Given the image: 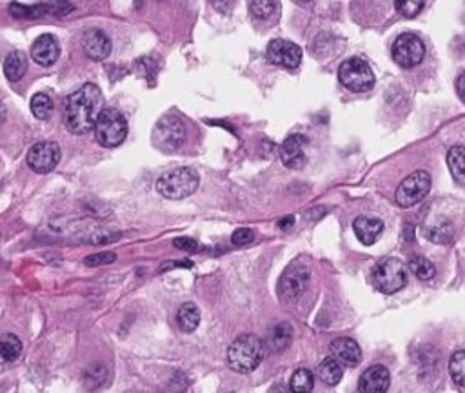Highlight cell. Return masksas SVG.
Instances as JSON below:
<instances>
[{"mask_svg": "<svg viewBox=\"0 0 465 393\" xmlns=\"http://www.w3.org/2000/svg\"><path fill=\"white\" fill-rule=\"evenodd\" d=\"M116 261V253H111V251H107V253H95V255H89L84 261L86 266H102V264H111V262Z\"/></svg>", "mask_w": 465, "mask_h": 393, "instance_id": "cell-33", "label": "cell"}, {"mask_svg": "<svg viewBox=\"0 0 465 393\" xmlns=\"http://www.w3.org/2000/svg\"><path fill=\"white\" fill-rule=\"evenodd\" d=\"M425 235L429 237V240L436 242V244H449L453 237H455V230L449 220H438L433 226H429L425 230Z\"/></svg>", "mask_w": 465, "mask_h": 393, "instance_id": "cell-25", "label": "cell"}, {"mask_svg": "<svg viewBox=\"0 0 465 393\" xmlns=\"http://www.w3.org/2000/svg\"><path fill=\"white\" fill-rule=\"evenodd\" d=\"M47 11H50V6H24L19 2H13L10 6V13L15 19H39Z\"/></svg>", "mask_w": 465, "mask_h": 393, "instance_id": "cell-31", "label": "cell"}, {"mask_svg": "<svg viewBox=\"0 0 465 393\" xmlns=\"http://www.w3.org/2000/svg\"><path fill=\"white\" fill-rule=\"evenodd\" d=\"M266 357V342L253 333L238 335L228 348V366L237 373L255 372Z\"/></svg>", "mask_w": 465, "mask_h": 393, "instance_id": "cell-2", "label": "cell"}, {"mask_svg": "<svg viewBox=\"0 0 465 393\" xmlns=\"http://www.w3.org/2000/svg\"><path fill=\"white\" fill-rule=\"evenodd\" d=\"M104 106V97H102L100 87L96 84H84L80 89H76L73 95H69L64 106V124L67 131L75 135H86L91 129H95V124L98 120Z\"/></svg>", "mask_w": 465, "mask_h": 393, "instance_id": "cell-1", "label": "cell"}, {"mask_svg": "<svg viewBox=\"0 0 465 393\" xmlns=\"http://www.w3.org/2000/svg\"><path fill=\"white\" fill-rule=\"evenodd\" d=\"M253 240H255V231L249 230V228H240V230L235 231L231 237V242L235 246H246V244H249V242H253Z\"/></svg>", "mask_w": 465, "mask_h": 393, "instance_id": "cell-34", "label": "cell"}, {"mask_svg": "<svg viewBox=\"0 0 465 393\" xmlns=\"http://www.w3.org/2000/svg\"><path fill=\"white\" fill-rule=\"evenodd\" d=\"M329 350H331V355H333L334 359H338L344 366L354 368L360 361H362V350H360V346L353 341V339L347 337L334 339V341L331 342Z\"/></svg>", "mask_w": 465, "mask_h": 393, "instance_id": "cell-17", "label": "cell"}, {"mask_svg": "<svg viewBox=\"0 0 465 393\" xmlns=\"http://www.w3.org/2000/svg\"><path fill=\"white\" fill-rule=\"evenodd\" d=\"M186 140V126L177 115H166L153 129V144L166 153L178 149Z\"/></svg>", "mask_w": 465, "mask_h": 393, "instance_id": "cell-7", "label": "cell"}, {"mask_svg": "<svg viewBox=\"0 0 465 393\" xmlns=\"http://www.w3.org/2000/svg\"><path fill=\"white\" fill-rule=\"evenodd\" d=\"M177 324L178 328L186 333L195 332L200 324V310L193 302H184L177 312Z\"/></svg>", "mask_w": 465, "mask_h": 393, "instance_id": "cell-21", "label": "cell"}, {"mask_svg": "<svg viewBox=\"0 0 465 393\" xmlns=\"http://www.w3.org/2000/svg\"><path fill=\"white\" fill-rule=\"evenodd\" d=\"M338 78L342 86L353 93L369 92L374 86V73L364 59L351 56L338 67Z\"/></svg>", "mask_w": 465, "mask_h": 393, "instance_id": "cell-6", "label": "cell"}, {"mask_svg": "<svg viewBox=\"0 0 465 393\" xmlns=\"http://www.w3.org/2000/svg\"><path fill=\"white\" fill-rule=\"evenodd\" d=\"M22 353V342L21 339L13 335V333H4L0 339V355L4 363H15L17 359L21 357Z\"/></svg>", "mask_w": 465, "mask_h": 393, "instance_id": "cell-24", "label": "cell"}, {"mask_svg": "<svg viewBox=\"0 0 465 393\" xmlns=\"http://www.w3.org/2000/svg\"><path fill=\"white\" fill-rule=\"evenodd\" d=\"M198 173L193 168H175L162 173L157 180V191L164 199L180 200L193 195L198 188Z\"/></svg>", "mask_w": 465, "mask_h": 393, "instance_id": "cell-3", "label": "cell"}, {"mask_svg": "<svg viewBox=\"0 0 465 393\" xmlns=\"http://www.w3.org/2000/svg\"><path fill=\"white\" fill-rule=\"evenodd\" d=\"M31 113L39 120H47L53 113V100L47 93H36L31 98Z\"/></svg>", "mask_w": 465, "mask_h": 393, "instance_id": "cell-28", "label": "cell"}, {"mask_svg": "<svg viewBox=\"0 0 465 393\" xmlns=\"http://www.w3.org/2000/svg\"><path fill=\"white\" fill-rule=\"evenodd\" d=\"M449 373L453 383L465 388V350L453 353L449 361Z\"/></svg>", "mask_w": 465, "mask_h": 393, "instance_id": "cell-30", "label": "cell"}, {"mask_svg": "<svg viewBox=\"0 0 465 393\" xmlns=\"http://www.w3.org/2000/svg\"><path fill=\"white\" fill-rule=\"evenodd\" d=\"M61 162V148L55 142H36L28 153V166L35 173H50Z\"/></svg>", "mask_w": 465, "mask_h": 393, "instance_id": "cell-11", "label": "cell"}, {"mask_svg": "<svg viewBox=\"0 0 465 393\" xmlns=\"http://www.w3.org/2000/svg\"><path fill=\"white\" fill-rule=\"evenodd\" d=\"M127 137L126 117L115 107L102 109L100 117L95 124L96 142L104 148H116L120 146Z\"/></svg>", "mask_w": 465, "mask_h": 393, "instance_id": "cell-5", "label": "cell"}, {"mask_svg": "<svg viewBox=\"0 0 465 393\" xmlns=\"http://www.w3.org/2000/svg\"><path fill=\"white\" fill-rule=\"evenodd\" d=\"M215 2H217V4H218V2H226V0H215Z\"/></svg>", "mask_w": 465, "mask_h": 393, "instance_id": "cell-39", "label": "cell"}, {"mask_svg": "<svg viewBox=\"0 0 465 393\" xmlns=\"http://www.w3.org/2000/svg\"><path fill=\"white\" fill-rule=\"evenodd\" d=\"M291 339H293V330H291V324L288 322H279L274 326L269 328L268 339H266V346L274 353H280L283 350H288V346L291 344Z\"/></svg>", "mask_w": 465, "mask_h": 393, "instance_id": "cell-19", "label": "cell"}, {"mask_svg": "<svg viewBox=\"0 0 465 393\" xmlns=\"http://www.w3.org/2000/svg\"><path fill=\"white\" fill-rule=\"evenodd\" d=\"M173 244H175V248L182 251H195L198 248L197 240L189 239V237H178V239H175Z\"/></svg>", "mask_w": 465, "mask_h": 393, "instance_id": "cell-35", "label": "cell"}, {"mask_svg": "<svg viewBox=\"0 0 465 393\" xmlns=\"http://www.w3.org/2000/svg\"><path fill=\"white\" fill-rule=\"evenodd\" d=\"M296 2H300V4H307V2H311V0H296Z\"/></svg>", "mask_w": 465, "mask_h": 393, "instance_id": "cell-38", "label": "cell"}, {"mask_svg": "<svg viewBox=\"0 0 465 393\" xmlns=\"http://www.w3.org/2000/svg\"><path fill=\"white\" fill-rule=\"evenodd\" d=\"M353 230L356 239L365 246L374 244L378 237L382 235L384 231V222L376 217H367V215H362V217H356L353 222Z\"/></svg>", "mask_w": 465, "mask_h": 393, "instance_id": "cell-18", "label": "cell"}, {"mask_svg": "<svg viewBox=\"0 0 465 393\" xmlns=\"http://www.w3.org/2000/svg\"><path fill=\"white\" fill-rule=\"evenodd\" d=\"M456 92H458V97L462 98V103H465V72L456 81Z\"/></svg>", "mask_w": 465, "mask_h": 393, "instance_id": "cell-36", "label": "cell"}, {"mask_svg": "<svg viewBox=\"0 0 465 393\" xmlns=\"http://www.w3.org/2000/svg\"><path fill=\"white\" fill-rule=\"evenodd\" d=\"M82 50L91 61H104L111 53V41L102 30H87L82 36Z\"/></svg>", "mask_w": 465, "mask_h": 393, "instance_id": "cell-13", "label": "cell"}, {"mask_svg": "<svg viewBox=\"0 0 465 393\" xmlns=\"http://www.w3.org/2000/svg\"><path fill=\"white\" fill-rule=\"evenodd\" d=\"M314 386V375L311 370L307 368H300L296 372L291 375V381H289V388L291 392L296 393H309Z\"/></svg>", "mask_w": 465, "mask_h": 393, "instance_id": "cell-26", "label": "cell"}, {"mask_svg": "<svg viewBox=\"0 0 465 393\" xmlns=\"http://www.w3.org/2000/svg\"><path fill=\"white\" fill-rule=\"evenodd\" d=\"M447 166L453 179L458 184H465V148L453 146L447 153Z\"/></svg>", "mask_w": 465, "mask_h": 393, "instance_id": "cell-23", "label": "cell"}, {"mask_svg": "<svg viewBox=\"0 0 465 393\" xmlns=\"http://www.w3.org/2000/svg\"><path fill=\"white\" fill-rule=\"evenodd\" d=\"M393 61L398 64L400 67L411 70V67L418 66L420 62L424 61L425 56V46L420 36L415 33H404L393 44Z\"/></svg>", "mask_w": 465, "mask_h": 393, "instance_id": "cell-10", "label": "cell"}, {"mask_svg": "<svg viewBox=\"0 0 465 393\" xmlns=\"http://www.w3.org/2000/svg\"><path fill=\"white\" fill-rule=\"evenodd\" d=\"M268 59L274 66L285 67V70H296L300 66V62H302V50L294 42L274 39V41L269 42Z\"/></svg>", "mask_w": 465, "mask_h": 393, "instance_id": "cell-12", "label": "cell"}, {"mask_svg": "<svg viewBox=\"0 0 465 393\" xmlns=\"http://www.w3.org/2000/svg\"><path fill=\"white\" fill-rule=\"evenodd\" d=\"M307 144V138L303 135H291L283 140L280 146V158L288 168L299 169L305 164V153H303V146Z\"/></svg>", "mask_w": 465, "mask_h": 393, "instance_id": "cell-16", "label": "cell"}, {"mask_svg": "<svg viewBox=\"0 0 465 393\" xmlns=\"http://www.w3.org/2000/svg\"><path fill=\"white\" fill-rule=\"evenodd\" d=\"M371 284L380 293L393 295L407 284V268L400 259L389 257L380 261L371 271Z\"/></svg>", "mask_w": 465, "mask_h": 393, "instance_id": "cell-4", "label": "cell"}, {"mask_svg": "<svg viewBox=\"0 0 465 393\" xmlns=\"http://www.w3.org/2000/svg\"><path fill=\"white\" fill-rule=\"evenodd\" d=\"M279 10V0H249V11L255 19L268 21Z\"/></svg>", "mask_w": 465, "mask_h": 393, "instance_id": "cell-29", "label": "cell"}, {"mask_svg": "<svg viewBox=\"0 0 465 393\" xmlns=\"http://www.w3.org/2000/svg\"><path fill=\"white\" fill-rule=\"evenodd\" d=\"M58 55H61V46L53 35H41L31 46V59L39 66H53L58 61Z\"/></svg>", "mask_w": 465, "mask_h": 393, "instance_id": "cell-15", "label": "cell"}, {"mask_svg": "<svg viewBox=\"0 0 465 393\" xmlns=\"http://www.w3.org/2000/svg\"><path fill=\"white\" fill-rule=\"evenodd\" d=\"M389 370L380 364L367 368L358 381V392L362 393H384L389 390Z\"/></svg>", "mask_w": 465, "mask_h": 393, "instance_id": "cell-14", "label": "cell"}, {"mask_svg": "<svg viewBox=\"0 0 465 393\" xmlns=\"http://www.w3.org/2000/svg\"><path fill=\"white\" fill-rule=\"evenodd\" d=\"M309 282V270L300 262H294L280 277L277 293L282 304H293L302 297Z\"/></svg>", "mask_w": 465, "mask_h": 393, "instance_id": "cell-9", "label": "cell"}, {"mask_svg": "<svg viewBox=\"0 0 465 393\" xmlns=\"http://www.w3.org/2000/svg\"><path fill=\"white\" fill-rule=\"evenodd\" d=\"M28 72V59L22 52H13L6 56L4 61V75L8 81H21Z\"/></svg>", "mask_w": 465, "mask_h": 393, "instance_id": "cell-22", "label": "cell"}, {"mask_svg": "<svg viewBox=\"0 0 465 393\" xmlns=\"http://www.w3.org/2000/svg\"><path fill=\"white\" fill-rule=\"evenodd\" d=\"M425 0H395V8L405 19H415L424 10Z\"/></svg>", "mask_w": 465, "mask_h": 393, "instance_id": "cell-32", "label": "cell"}, {"mask_svg": "<svg viewBox=\"0 0 465 393\" xmlns=\"http://www.w3.org/2000/svg\"><path fill=\"white\" fill-rule=\"evenodd\" d=\"M318 379L322 383H325L327 386H336V384L342 381V375H344V370H342V363H340L338 359H334L333 355L331 357H325L322 363L318 364Z\"/></svg>", "mask_w": 465, "mask_h": 393, "instance_id": "cell-20", "label": "cell"}, {"mask_svg": "<svg viewBox=\"0 0 465 393\" xmlns=\"http://www.w3.org/2000/svg\"><path fill=\"white\" fill-rule=\"evenodd\" d=\"M293 224H294V217H285V219H282L279 222V226L282 228V230H289Z\"/></svg>", "mask_w": 465, "mask_h": 393, "instance_id": "cell-37", "label": "cell"}, {"mask_svg": "<svg viewBox=\"0 0 465 393\" xmlns=\"http://www.w3.org/2000/svg\"><path fill=\"white\" fill-rule=\"evenodd\" d=\"M409 270L413 271L416 277H418L420 281H429V279H433V277L436 275L435 264H433L427 257H422V255L411 257Z\"/></svg>", "mask_w": 465, "mask_h": 393, "instance_id": "cell-27", "label": "cell"}, {"mask_svg": "<svg viewBox=\"0 0 465 393\" xmlns=\"http://www.w3.org/2000/svg\"><path fill=\"white\" fill-rule=\"evenodd\" d=\"M431 191V175L424 169H418L415 173H411L409 177H405L400 182L398 189L395 193L396 204L400 208H411V206L418 204L427 197Z\"/></svg>", "mask_w": 465, "mask_h": 393, "instance_id": "cell-8", "label": "cell"}]
</instances>
